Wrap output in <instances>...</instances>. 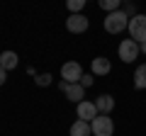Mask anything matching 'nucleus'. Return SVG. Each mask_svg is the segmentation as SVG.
<instances>
[{
	"label": "nucleus",
	"instance_id": "17",
	"mask_svg": "<svg viewBox=\"0 0 146 136\" xmlns=\"http://www.w3.org/2000/svg\"><path fill=\"white\" fill-rule=\"evenodd\" d=\"M93 75H83V78H80V85H83V88H90V85H93Z\"/></svg>",
	"mask_w": 146,
	"mask_h": 136
},
{
	"label": "nucleus",
	"instance_id": "12",
	"mask_svg": "<svg viewBox=\"0 0 146 136\" xmlns=\"http://www.w3.org/2000/svg\"><path fill=\"white\" fill-rule=\"evenodd\" d=\"M71 136H93V129H90L88 121L78 119V121H73V124H71Z\"/></svg>",
	"mask_w": 146,
	"mask_h": 136
},
{
	"label": "nucleus",
	"instance_id": "6",
	"mask_svg": "<svg viewBox=\"0 0 146 136\" xmlns=\"http://www.w3.org/2000/svg\"><path fill=\"white\" fill-rule=\"evenodd\" d=\"M88 27H90V20L83 12L80 15H68V20H66V29L71 34H83V32H88Z\"/></svg>",
	"mask_w": 146,
	"mask_h": 136
},
{
	"label": "nucleus",
	"instance_id": "1",
	"mask_svg": "<svg viewBox=\"0 0 146 136\" xmlns=\"http://www.w3.org/2000/svg\"><path fill=\"white\" fill-rule=\"evenodd\" d=\"M102 24H105V32H107V34H122V32L129 27V17L122 10H117V12H110L102 20Z\"/></svg>",
	"mask_w": 146,
	"mask_h": 136
},
{
	"label": "nucleus",
	"instance_id": "8",
	"mask_svg": "<svg viewBox=\"0 0 146 136\" xmlns=\"http://www.w3.org/2000/svg\"><path fill=\"white\" fill-rule=\"evenodd\" d=\"M63 95H66V97L71 100V102H76V105H80V102L85 100V88H83L80 83H73V85L68 83V85H66V90H63Z\"/></svg>",
	"mask_w": 146,
	"mask_h": 136
},
{
	"label": "nucleus",
	"instance_id": "7",
	"mask_svg": "<svg viewBox=\"0 0 146 136\" xmlns=\"http://www.w3.org/2000/svg\"><path fill=\"white\" fill-rule=\"evenodd\" d=\"M76 114H78V119H83V121H88V124H90V121H93L100 112H98V107H95V102L83 100L80 105H76Z\"/></svg>",
	"mask_w": 146,
	"mask_h": 136
},
{
	"label": "nucleus",
	"instance_id": "2",
	"mask_svg": "<svg viewBox=\"0 0 146 136\" xmlns=\"http://www.w3.org/2000/svg\"><path fill=\"white\" fill-rule=\"evenodd\" d=\"M127 32H129V39H134L136 44H144L146 42V15H136L129 20V27H127Z\"/></svg>",
	"mask_w": 146,
	"mask_h": 136
},
{
	"label": "nucleus",
	"instance_id": "13",
	"mask_svg": "<svg viewBox=\"0 0 146 136\" xmlns=\"http://www.w3.org/2000/svg\"><path fill=\"white\" fill-rule=\"evenodd\" d=\"M134 88L136 90H146V63L136 66V71H134Z\"/></svg>",
	"mask_w": 146,
	"mask_h": 136
},
{
	"label": "nucleus",
	"instance_id": "4",
	"mask_svg": "<svg viewBox=\"0 0 146 136\" xmlns=\"http://www.w3.org/2000/svg\"><path fill=\"white\" fill-rule=\"evenodd\" d=\"M139 44L134 42V39H122L119 46H117V53H119V58L124 63H134L136 58H139Z\"/></svg>",
	"mask_w": 146,
	"mask_h": 136
},
{
	"label": "nucleus",
	"instance_id": "10",
	"mask_svg": "<svg viewBox=\"0 0 146 136\" xmlns=\"http://www.w3.org/2000/svg\"><path fill=\"white\" fill-rule=\"evenodd\" d=\"M95 107H98L100 114H110V112L115 110V97L112 95H98L95 97Z\"/></svg>",
	"mask_w": 146,
	"mask_h": 136
},
{
	"label": "nucleus",
	"instance_id": "3",
	"mask_svg": "<svg viewBox=\"0 0 146 136\" xmlns=\"http://www.w3.org/2000/svg\"><path fill=\"white\" fill-rule=\"evenodd\" d=\"M90 129H93V136H112L115 134V121L107 114H98L90 121Z\"/></svg>",
	"mask_w": 146,
	"mask_h": 136
},
{
	"label": "nucleus",
	"instance_id": "19",
	"mask_svg": "<svg viewBox=\"0 0 146 136\" xmlns=\"http://www.w3.org/2000/svg\"><path fill=\"white\" fill-rule=\"evenodd\" d=\"M139 49H141V51H144V53H146V42H144V44H141V46H139Z\"/></svg>",
	"mask_w": 146,
	"mask_h": 136
},
{
	"label": "nucleus",
	"instance_id": "15",
	"mask_svg": "<svg viewBox=\"0 0 146 136\" xmlns=\"http://www.w3.org/2000/svg\"><path fill=\"white\" fill-rule=\"evenodd\" d=\"M66 7H68V12H71V15H80V12H83V7H85V0H68Z\"/></svg>",
	"mask_w": 146,
	"mask_h": 136
},
{
	"label": "nucleus",
	"instance_id": "18",
	"mask_svg": "<svg viewBox=\"0 0 146 136\" xmlns=\"http://www.w3.org/2000/svg\"><path fill=\"white\" fill-rule=\"evenodd\" d=\"M5 80H7V71H5V68H0V85H5Z\"/></svg>",
	"mask_w": 146,
	"mask_h": 136
},
{
	"label": "nucleus",
	"instance_id": "14",
	"mask_svg": "<svg viewBox=\"0 0 146 136\" xmlns=\"http://www.w3.org/2000/svg\"><path fill=\"white\" fill-rule=\"evenodd\" d=\"M100 10H105L107 15L117 12V10H122V0H100Z\"/></svg>",
	"mask_w": 146,
	"mask_h": 136
},
{
	"label": "nucleus",
	"instance_id": "9",
	"mask_svg": "<svg viewBox=\"0 0 146 136\" xmlns=\"http://www.w3.org/2000/svg\"><path fill=\"white\" fill-rule=\"evenodd\" d=\"M90 71H93V75H107L110 71H112V63H110L107 56H98L90 63Z\"/></svg>",
	"mask_w": 146,
	"mask_h": 136
},
{
	"label": "nucleus",
	"instance_id": "16",
	"mask_svg": "<svg viewBox=\"0 0 146 136\" xmlns=\"http://www.w3.org/2000/svg\"><path fill=\"white\" fill-rule=\"evenodd\" d=\"M34 83L39 85V88H46V85H51V73H36Z\"/></svg>",
	"mask_w": 146,
	"mask_h": 136
},
{
	"label": "nucleus",
	"instance_id": "11",
	"mask_svg": "<svg viewBox=\"0 0 146 136\" xmlns=\"http://www.w3.org/2000/svg\"><path fill=\"white\" fill-rule=\"evenodd\" d=\"M17 63H20V58H17L15 51H3L0 53V68L12 71V68H17Z\"/></svg>",
	"mask_w": 146,
	"mask_h": 136
},
{
	"label": "nucleus",
	"instance_id": "5",
	"mask_svg": "<svg viewBox=\"0 0 146 136\" xmlns=\"http://www.w3.org/2000/svg\"><path fill=\"white\" fill-rule=\"evenodd\" d=\"M61 78L66 80V83H80V78H83V68H80L78 61H66L61 66Z\"/></svg>",
	"mask_w": 146,
	"mask_h": 136
}]
</instances>
